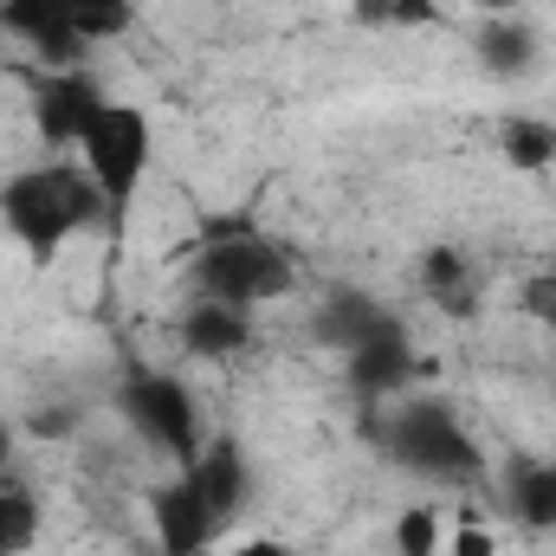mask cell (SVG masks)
<instances>
[{
  "label": "cell",
  "mask_w": 556,
  "mask_h": 556,
  "mask_svg": "<svg viewBox=\"0 0 556 556\" xmlns=\"http://www.w3.org/2000/svg\"><path fill=\"white\" fill-rule=\"evenodd\" d=\"M111 207H104L98 181L85 175V162H33L0 181V227L33 266H52Z\"/></svg>",
  "instance_id": "cell-1"
},
{
  "label": "cell",
  "mask_w": 556,
  "mask_h": 556,
  "mask_svg": "<svg viewBox=\"0 0 556 556\" xmlns=\"http://www.w3.org/2000/svg\"><path fill=\"white\" fill-rule=\"evenodd\" d=\"M298 285V260H291V247H278L273 233H253V227H207V240H201V260H194V291L201 298H227V304H247V311H260V304H273Z\"/></svg>",
  "instance_id": "cell-2"
},
{
  "label": "cell",
  "mask_w": 556,
  "mask_h": 556,
  "mask_svg": "<svg viewBox=\"0 0 556 556\" xmlns=\"http://www.w3.org/2000/svg\"><path fill=\"white\" fill-rule=\"evenodd\" d=\"M382 446L395 466H408L415 479H433V485H466L485 472V446L466 433V420L453 415L446 402L433 395H408L382 415Z\"/></svg>",
  "instance_id": "cell-3"
},
{
  "label": "cell",
  "mask_w": 556,
  "mask_h": 556,
  "mask_svg": "<svg viewBox=\"0 0 556 556\" xmlns=\"http://www.w3.org/2000/svg\"><path fill=\"white\" fill-rule=\"evenodd\" d=\"M78 162L85 175L98 181L104 207L111 214H130V201L149 181V162H155V124L142 104H124V98H104V111L91 117V130L78 142Z\"/></svg>",
  "instance_id": "cell-4"
},
{
  "label": "cell",
  "mask_w": 556,
  "mask_h": 556,
  "mask_svg": "<svg viewBox=\"0 0 556 556\" xmlns=\"http://www.w3.org/2000/svg\"><path fill=\"white\" fill-rule=\"evenodd\" d=\"M124 420L142 433V446H155L162 459H175V472L181 466H194V453L207 446L201 433V402H194V389L175 376V369H137V376H124Z\"/></svg>",
  "instance_id": "cell-5"
},
{
  "label": "cell",
  "mask_w": 556,
  "mask_h": 556,
  "mask_svg": "<svg viewBox=\"0 0 556 556\" xmlns=\"http://www.w3.org/2000/svg\"><path fill=\"white\" fill-rule=\"evenodd\" d=\"M98 111H104V91L85 65L78 72H33V130L46 149H59V155L78 149Z\"/></svg>",
  "instance_id": "cell-6"
},
{
  "label": "cell",
  "mask_w": 556,
  "mask_h": 556,
  "mask_svg": "<svg viewBox=\"0 0 556 556\" xmlns=\"http://www.w3.org/2000/svg\"><path fill=\"white\" fill-rule=\"evenodd\" d=\"M343 363H350V389L363 402H395L408 382L427 376V363L415 356V337H408L402 317H382L356 350H343Z\"/></svg>",
  "instance_id": "cell-7"
},
{
  "label": "cell",
  "mask_w": 556,
  "mask_h": 556,
  "mask_svg": "<svg viewBox=\"0 0 556 556\" xmlns=\"http://www.w3.org/2000/svg\"><path fill=\"white\" fill-rule=\"evenodd\" d=\"M149 538H155L162 556H207L214 551L220 518L207 511V498L194 492L188 472H175V479H162V485L149 492Z\"/></svg>",
  "instance_id": "cell-8"
},
{
  "label": "cell",
  "mask_w": 556,
  "mask_h": 556,
  "mask_svg": "<svg viewBox=\"0 0 556 556\" xmlns=\"http://www.w3.org/2000/svg\"><path fill=\"white\" fill-rule=\"evenodd\" d=\"M0 26L39 59V72H78L85 65V39L72 33L65 0H0Z\"/></svg>",
  "instance_id": "cell-9"
},
{
  "label": "cell",
  "mask_w": 556,
  "mask_h": 556,
  "mask_svg": "<svg viewBox=\"0 0 556 556\" xmlns=\"http://www.w3.org/2000/svg\"><path fill=\"white\" fill-rule=\"evenodd\" d=\"M181 350L194 356V363H233V356H247L253 350V337H260V324H253V311L247 304H227V298H201L194 291V304L181 311Z\"/></svg>",
  "instance_id": "cell-10"
},
{
  "label": "cell",
  "mask_w": 556,
  "mask_h": 556,
  "mask_svg": "<svg viewBox=\"0 0 556 556\" xmlns=\"http://www.w3.org/2000/svg\"><path fill=\"white\" fill-rule=\"evenodd\" d=\"M188 479H194V492L207 498V511L220 518V525H233L240 511H247V498H253V459H247V446L240 440H207L201 453H194V466H181Z\"/></svg>",
  "instance_id": "cell-11"
},
{
  "label": "cell",
  "mask_w": 556,
  "mask_h": 556,
  "mask_svg": "<svg viewBox=\"0 0 556 556\" xmlns=\"http://www.w3.org/2000/svg\"><path fill=\"white\" fill-rule=\"evenodd\" d=\"M420 291L433 298V311H446V317H472L485 285H479L472 260H466L459 247H433V253L420 260Z\"/></svg>",
  "instance_id": "cell-12"
},
{
  "label": "cell",
  "mask_w": 556,
  "mask_h": 556,
  "mask_svg": "<svg viewBox=\"0 0 556 556\" xmlns=\"http://www.w3.org/2000/svg\"><path fill=\"white\" fill-rule=\"evenodd\" d=\"M505 505L525 531L551 538L556 531V459H518L505 472Z\"/></svg>",
  "instance_id": "cell-13"
},
{
  "label": "cell",
  "mask_w": 556,
  "mask_h": 556,
  "mask_svg": "<svg viewBox=\"0 0 556 556\" xmlns=\"http://www.w3.org/2000/svg\"><path fill=\"white\" fill-rule=\"evenodd\" d=\"M531 59H538V33L518 13H492L479 26V65L492 78H518V72H531Z\"/></svg>",
  "instance_id": "cell-14"
},
{
  "label": "cell",
  "mask_w": 556,
  "mask_h": 556,
  "mask_svg": "<svg viewBox=\"0 0 556 556\" xmlns=\"http://www.w3.org/2000/svg\"><path fill=\"white\" fill-rule=\"evenodd\" d=\"M382 317H395V311H382L369 291H350V285H343V291H330V298H324V311H317V337H324V343H337V350H356Z\"/></svg>",
  "instance_id": "cell-15"
},
{
  "label": "cell",
  "mask_w": 556,
  "mask_h": 556,
  "mask_svg": "<svg viewBox=\"0 0 556 556\" xmlns=\"http://www.w3.org/2000/svg\"><path fill=\"white\" fill-rule=\"evenodd\" d=\"M498 155H505L518 175L556 168V124H544V117H505V124H498Z\"/></svg>",
  "instance_id": "cell-16"
},
{
  "label": "cell",
  "mask_w": 556,
  "mask_h": 556,
  "mask_svg": "<svg viewBox=\"0 0 556 556\" xmlns=\"http://www.w3.org/2000/svg\"><path fill=\"white\" fill-rule=\"evenodd\" d=\"M39 525H46L39 492H33V485L0 479V556H26L33 544H39Z\"/></svg>",
  "instance_id": "cell-17"
},
{
  "label": "cell",
  "mask_w": 556,
  "mask_h": 556,
  "mask_svg": "<svg viewBox=\"0 0 556 556\" xmlns=\"http://www.w3.org/2000/svg\"><path fill=\"white\" fill-rule=\"evenodd\" d=\"M65 13L85 46H111L137 26V0H65Z\"/></svg>",
  "instance_id": "cell-18"
},
{
  "label": "cell",
  "mask_w": 556,
  "mask_h": 556,
  "mask_svg": "<svg viewBox=\"0 0 556 556\" xmlns=\"http://www.w3.org/2000/svg\"><path fill=\"white\" fill-rule=\"evenodd\" d=\"M446 551V518L440 505H408L395 518V556H440Z\"/></svg>",
  "instance_id": "cell-19"
},
{
  "label": "cell",
  "mask_w": 556,
  "mask_h": 556,
  "mask_svg": "<svg viewBox=\"0 0 556 556\" xmlns=\"http://www.w3.org/2000/svg\"><path fill=\"white\" fill-rule=\"evenodd\" d=\"M350 13L363 26H427V20H440L433 0H350Z\"/></svg>",
  "instance_id": "cell-20"
},
{
  "label": "cell",
  "mask_w": 556,
  "mask_h": 556,
  "mask_svg": "<svg viewBox=\"0 0 556 556\" xmlns=\"http://www.w3.org/2000/svg\"><path fill=\"white\" fill-rule=\"evenodd\" d=\"M440 556H505V551H498V531H492L485 518L466 511L459 525H446V551Z\"/></svg>",
  "instance_id": "cell-21"
},
{
  "label": "cell",
  "mask_w": 556,
  "mask_h": 556,
  "mask_svg": "<svg viewBox=\"0 0 556 556\" xmlns=\"http://www.w3.org/2000/svg\"><path fill=\"white\" fill-rule=\"evenodd\" d=\"M518 304H525V317H538L544 330H556V266L525 278V291H518Z\"/></svg>",
  "instance_id": "cell-22"
},
{
  "label": "cell",
  "mask_w": 556,
  "mask_h": 556,
  "mask_svg": "<svg viewBox=\"0 0 556 556\" xmlns=\"http://www.w3.org/2000/svg\"><path fill=\"white\" fill-rule=\"evenodd\" d=\"M20 427H26L33 440H65V433L78 427V415H72V408H39V415H26Z\"/></svg>",
  "instance_id": "cell-23"
},
{
  "label": "cell",
  "mask_w": 556,
  "mask_h": 556,
  "mask_svg": "<svg viewBox=\"0 0 556 556\" xmlns=\"http://www.w3.org/2000/svg\"><path fill=\"white\" fill-rule=\"evenodd\" d=\"M220 556H298L285 538H266V531H253V538H240V544H227Z\"/></svg>",
  "instance_id": "cell-24"
},
{
  "label": "cell",
  "mask_w": 556,
  "mask_h": 556,
  "mask_svg": "<svg viewBox=\"0 0 556 556\" xmlns=\"http://www.w3.org/2000/svg\"><path fill=\"white\" fill-rule=\"evenodd\" d=\"M472 7H479L485 20H492V13H518V0H472Z\"/></svg>",
  "instance_id": "cell-25"
},
{
  "label": "cell",
  "mask_w": 556,
  "mask_h": 556,
  "mask_svg": "<svg viewBox=\"0 0 556 556\" xmlns=\"http://www.w3.org/2000/svg\"><path fill=\"white\" fill-rule=\"evenodd\" d=\"M7 459H13V427L0 420V479H7Z\"/></svg>",
  "instance_id": "cell-26"
}]
</instances>
